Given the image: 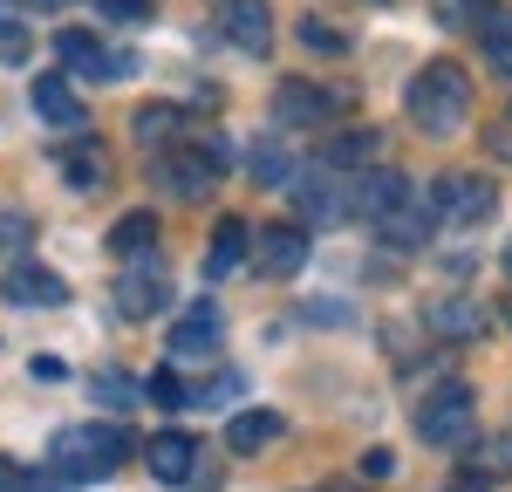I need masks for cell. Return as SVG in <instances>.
I'll return each mask as SVG.
<instances>
[{"mask_svg":"<svg viewBox=\"0 0 512 492\" xmlns=\"http://www.w3.org/2000/svg\"><path fill=\"white\" fill-rule=\"evenodd\" d=\"M62 178H69L76 192H89V199H96V192L110 185V158H103L96 144H76V151H62Z\"/></svg>","mask_w":512,"mask_h":492,"instance_id":"cell-21","label":"cell"},{"mask_svg":"<svg viewBox=\"0 0 512 492\" xmlns=\"http://www.w3.org/2000/svg\"><path fill=\"white\" fill-rule=\"evenodd\" d=\"M403 110H410V123L424 137H458L465 117H472V76L458 62H424L410 96H403Z\"/></svg>","mask_w":512,"mask_h":492,"instance_id":"cell-1","label":"cell"},{"mask_svg":"<svg viewBox=\"0 0 512 492\" xmlns=\"http://www.w3.org/2000/svg\"><path fill=\"white\" fill-rule=\"evenodd\" d=\"M376 158H383V130H342V137L321 144V164H335V171H349V178Z\"/></svg>","mask_w":512,"mask_h":492,"instance_id":"cell-19","label":"cell"},{"mask_svg":"<svg viewBox=\"0 0 512 492\" xmlns=\"http://www.w3.org/2000/svg\"><path fill=\"white\" fill-rule=\"evenodd\" d=\"M506 322H512V301H506Z\"/></svg>","mask_w":512,"mask_h":492,"instance_id":"cell-43","label":"cell"},{"mask_svg":"<svg viewBox=\"0 0 512 492\" xmlns=\"http://www.w3.org/2000/svg\"><path fill=\"white\" fill-rule=\"evenodd\" d=\"M62 62L76 69V76H89V82H123L130 69H137V55H123V48H103L96 35H62Z\"/></svg>","mask_w":512,"mask_h":492,"instance_id":"cell-9","label":"cell"},{"mask_svg":"<svg viewBox=\"0 0 512 492\" xmlns=\"http://www.w3.org/2000/svg\"><path fill=\"white\" fill-rule=\"evenodd\" d=\"M239 390H246V383H239V376H219V383H205V390H198L192 404H233Z\"/></svg>","mask_w":512,"mask_h":492,"instance_id":"cell-35","label":"cell"},{"mask_svg":"<svg viewBox=\"0 0 512 492\" xmlns=\"http://www.w3.org/2000/svg\"><path fill=\"white\" fill-rule=\"evenodd\" d=\"M506 281H512V246H506Z\"/></svg>","mask_w":512,"mask_h":492,"instance_id":"cell-41","label":"cell"},{"mask_svg":"<svg viewBox=\"0 0 512 492\" xmlns=\"http://www.w3.org/2000/svg\"><path fill=\"white\" fill-rule=\"evenodd\" d=\"M123 458H130V431H123V424H69V431H55V445H48V465H55L69 486L110 479Z\"/></svg>","mask_w":512,"mask_h":492,"instance_id":"cell-2","label":"cell"},{"mask_svg":"<svg viewBox=\"0 0 512 492\" xmlns=\"http://www.w3.org/2000/svg\"><path fill=\"white\" fill-rule=\"evenodd\" d=\"M226 158H233V151H226V144H219V137H205V151H158V178H164V192H178V199H205V192H212V178H219V171H226Z\"/></svg>","mask_w":512,"mask_h":492,"instance_id":"cell-6","label":"cell"},{"mask_svg":"<svg viewBox=\"0 0 512 492\" xmlns=\"http://www.w3.org/2000/svg\"><path fill=\"white\" fill-rule=\"evenodd\" d=\"M0 492H21V465L14 458H0Z\"/></svg>","mask_w":512,"mask_h":492,"instance_id":"cell-38","label":"cell"},{"mask_svg":"<svg viewBox=\"0 0 512 492\" xmlns=\"http://www.w3.org/2000/svg\"><path fill=\"white\" fill-rule=\"evenodd\" d=\"M424 328L444 335V342H478L485 335V308H478L472 294H437L431 308H424Z\"/></svg>","mask_w":512,"mask_h":492,"instance_id":"cell-15","label":"cell"},{"mask_svg":"<svg viewBox=\"0 0 512 492\" xmlns=\"http://www.w3.org/2000/svg\"><path fill=\"white\" fill-rule=\"evenodd\" d=\"M492 14V0H437V21L444 28H478Z\"/></svg>","mask_w":512,"mask_h":492,"instance_id":"cell-27","label":"cell"},{"mask_svg":"<svg viewBox=\"0 0 512 492\" xmlns=\"http://www.w3.org/2000/svg\"><path fill=\"white\" fill-rule=\"evenodd\" d=\"M151 246H158V212H123L110 226V253L117 260H144Z\"/></svg>","mask_w":512,"mask_h":492,"instance_id":"cell-20","label":"cell"},{"mask_svg":"<svg viewBox=\"0 0 512 492\" xmlns=\"http://www.w3.org/2000/svg\"><path fill=\"white\" fill-rule=\"evenodd\" d=\"M35 7H69V0H35Z\"/></svg>","mask_w":512,"mask_h":492,"instance_id":"cell-40","label":"cell"},{"mask_svg":"<svg viewBox=\"0 0 512 492\" xmlns=\"http://www.w3.org/2000/svg\"><path fill=\"white\" fill-rule=\"evenodd\" d=\"M458 492H478V486H472V479H465V486H458Z\"/></svg>","mask_w":512,"mask_h":492,"instance_id":"cell-42","label":"cell"},{"mask_svg":"<svg viewBox=\"0 0 512 492\" xmlns=\"http://www.w3.org/2000/svg\"><path fill=\"white\" fill-rule=\"evenodd\" d=\"M274 438H280L274 410H239L233 424H226V445H233V451H260V445H274Z\"/></svg>","mask_w":512,"mask_h":492,"instance_id":"cell-23","label":"cell"},{"mask_svg":"<svg viewBox=\"0 0 512 492\" xmlns=\"http://www.w3.org/2000/svg\"><path fill=\"white\" fill-rule=\"evenodd\" d=\"M164 294H171V274H164L158 253H144V260H130V274L117 281V308L130 322H144V315H158Z\"/></svg>","mask_w":512,"mask_h":492,"instance_id":"cell-7","label":"cell"},{"mask_svg":"<svg viewBox=\"0 0 512 492\" xmlns=\"http://www.w3.org/2000/svg\"><path fill=\"white\" fill-rule=\"evenodd\" d=\"M14 240H28V219H21V212H7V219H0V253H7Z\"/></svg>","mask_w":512,"mask_h":492,"instance_id":"cell-37","label":"cell"},{"mask_svg":"<svg viewBox=\"0 0 512 492\" xmlns=\"http://www.w3.org/2000/svg\"><path fill=\"white\" fill-rule=\"evenodd\" d=\"M89 7H96V14H103V21H123V28H144V21H151V14H158V7H151V0H89Z\"/></svg>","mask_w":512,"mask_h":492,"instance_id":"cell-26","label":"cell"},{"mask_svg":"<svg viewBox=\"0 0 512 492\" xmlns=\"http://www.w3.org/2000/svg\"><path fill=\"white\" fill-rule=\"evenodd\" d=\"M472 465H478V479H499V472H512V438H499V445H485V451L472 458ZM472 465H465V472H472Z\"/></svg>","mask_w":512,"mask_h":492,"instance_id":"cell-31","label":"cell"},{"mask_svg":"<svg viewBox=\"0 0 512 492\" xmlns=\"http://www.w3.org/2000/svg\"><path fill=\"white\" fill-rule=\"evenodd\" d=\"M294 205L308 226H342V219H355V178L315 158L308 171H294Z\"/></svg>","mask_w":512,"mask_h":492,"instance_id":"cell-4","label":"cell"},{"mask_svg":"<svg viewBox=\"0 0 512 492\" xmlns=\"http://www.w3.org/2000/svg\"><path fill=\"white\" fill-rule=\"evenodd\" d=\"M335 110H342V96H335V89H315V82H280V96H274V117L287 123V130H301V123L315 130V123H328Z\"/></svg>","mask_w":512,"mask_h":492,"instance_id":"cell-13","label":"cell"},{"mask_svg":"<svg viewBox=\"0 0 512 492\" xmlns=\"http://www.w3.org/2000/svg\"><path fill=\"white\" fill-rule=\"evenodd\" d=\"M410 199V178L403 171H390V164H369V171H355V219H390L396 205Z\"/></svg>","mask_w":512,"mask_h":492,"instance_id":"cell-11","label":"cell"},{"mask_svg":"<svg viewBox=\"0 0 512 492\" xmlns=\"http://www.w3.org/2000/svg\"><path fill=\"white\" fill-rule=\"evenodd\" d=\"M219 28H226V41H233L239 55H267L274 48V7L267 0H226Z\"/></svg>","mask_w":512,"mask_h":492,"instance_id":"cell-10","label":"cell"},{"mask_svg":"<svg viewBox=\"0 0 512 492\" xmlns=\"http://www.w3.org/2000/svg\"><path fill=\"white\" fill-rule=\"evenodd\" d=\"M355 472H362V479H390V472H396V451H383V445H376L369 458H362V465H355Z\"/></svg>","mask_w":512,"mask_h":492,"instance_id":"cell-36","label":"cell"},{"mask_svg":"<svg viewBox=\"0 0 512 492\" xmlns=\"http://www.w3.org/2000/svg\"><path fill=\"white\" fill-rule=\"evenodd\" d=\"M7 301L14 308H62L69 301V281L35 267V260H21V267H7Z\"/></svg>","mask_w":512,"mask_h":492,"instance_id":"cell-16","label":"cell"},{"mask_svg":"<svg viewBox=\"0 0 512 492\" xmlns=\"http://www.w3.org/2000/svg\"><path fill=\"white\" fill-rule=\"evenodd\" d=\"M431 212H437V219H451V226H485V219L499 212V192H492V178L444 171V178L431 185Z\"/></svg>","mask_w":512,"mask_h":492,"instance_id":"cell-5","label":"cell"},{"mask_svg":"<svg viewBox=\"0 0 512 492\" xmlns=\"http://www.w3.org/2000/svg\"><path fill=\"white\" fill-rule=\"evenodd\" d=\"M492 151H499V158H512V123H506V130H492Z\"/></svg>","mask_w":512,"mask_h":492,"instance_id":"cell-39","label":"cell"},{"mask_svg":"<svg viewBox=\"0 0 512 492\" xmlns=\"http://www.w3.org/2000/svg\"><path fill=\"white\" fill-rule=\"evenodd\" d=\"M21 492H76V486H69V479L48 465V472H21Z\"/></svg>","mask_w":512,"mask_h":492,"instance_id":"cell-34","label":"cell"},{"mask_svg":"<svg viewBox=\"0 0 512 492\" xmlns=\"http://www.w3.org/2000/svg\"><path fill=\"white\" fill-rule=\"evenodd\" d=\"M239 260H246V219H219L212 253H205V274H233Z\"/></svg>","mask_w":512,"mask_h":492,"instance_id":"cell-24","label":"cell"},{"mask_svg":"<svg viewBox=\"0 0 512 492\" xmlns=\"http://www.w3.org/2000/svg\"><path fill=\"white\" fill-rule=\"evenodd\" d=\"M89 397H96V404H130V383L103 369V376H89Z\"/></svg>","mask_w":512,"mask_h":492,"instance_id":"cell-33","label":"cell"},{"mask_svg":"<svg viewBox=\"0 0 512 492\" xmlns=\"http://www.w3.org/2000/svg\"><path fill=\"white\" fill-rule=\"evenodd\" d=\"M472 431H478L472 383H444V390H431V397L417 404V438H424V445H437V451L472 445Z\"/></svg>","mask_w":512,"mask_h":492,"instance_id":"cell-3","label":"cell"},{"mask_svg":"<svg viewBox=\"0 0 512 492\" xmlns=\"http://www.w3.org/2000/svg\"><path fill=\"white\" fill-rule=\"evenodd\" d=\"M28 48H35V35H28L14 14H0V62L14 69V62H28Z\"/></svg>","mask_w":512,"mask_h":492,"instance_id":"cell-28","label":"cell"},{"mask_svg":"<svg viewBox=\"0 0 512 492\" xmlns=\"http://www.w3.org/2000/svg\"><path fill=\"white\" fill-rule=\"evenodd\" d=\"M253 267H260L267 281L301 274V267H308V233H301V226H260V233H253Z\"/></svg>","mask_w":512,"mask_h":492,"instance_id":"cell-8","label":"cell"},{"mask_svg":"<svg viewBox=\"0 0 512 492\" xmlns=\"http://www.w3.org/2000/svg\"><path fill=\"white\" fill-rule=\"evenodd\" d=\"M219 335H226L219 308H192L185 322L171 328V356L178 363H205V356H219Z\"/></svg>","mask_w":512,"mask_h":492,"instance_id":"cell-17","label":"cell"},{"mask_svg":"<svg viewBox=\"0 0 512 492\" xmlns=\"http://www.w3.org/2000/svg\"><path fill=\"white\" fill-rule=\"evenodd\" d=\"M301 48H315V55H342V48H349V41L335 35V28H328V21H308V14H301Z\"/></svg>","mask_w":512,"mask_h":492,"instance_id":"cell-30","label":"cell"},{"mask_svg":"<svg viewBox=\"0 0 512 492\" xmlns=\"http://www.w3.org/2000/svg\"><path fill=\"white\" fill-rule=\"evenodd\" d=\"M198 458H205V451H198L192 431H158V438L144 445V465H151V479H164V486H185L198 472Z\"/></svg>","mask_w":512,"mask_h":492,"instance_id":"cell-12","label":"cell"},{"mask_svg":"<svg viewBox=\"0 0 512 492\" xmlns=\"http://www.w3.org/2000/svg\"><path fill=\"white\" fill-rule=\"evenodd\" d=\"M478 48H485V62H492L499 76H512V14L492 7V14L478 21Z\"/></svg>","mask_w":512,"mask_h":492,"instance_id":"cell-25","label":"cell"},{"mask_svg":"<svg viewBox=\"0 0 512 492\" xmlns=\"http://www.w3.org/2000/svg\"><path fill=\"white\" fill-rule=\"evenodd\" d=\"M130 130H137V144L171 151V144H178V130H185V117H178V110H164V103H144V110L130 117Z\"/></svg>","mask_w":512,"mask_h":492,"instance_id":"cell-22","label":"cell"},{"mask_svg":"<svg viewBox=\"0 0 512 492\" xmlns=\"http://www.w3.org/2000/svg\"><path fill=\"white\" fill-rule=\"evenodd\" d=\"M35 117L55 123V130H76L89 110H82V96L69 89V76H35Z\"/></svg>","mask_w":512,"mask_h":492,"instance_id":"cell-18","label":"cell"},{"mask_svg":"<svg viewBox=\"0 0 512 492\" xmlns=\"http://www.w3.org/2000/svg\"><path fill=\"white\" fill-rule=\"evenodd\" d=\"M144 397H151V404H164V410H185V404H192V397H185V383H178L171 369H158V376L144 383Z\"/></svg>","mask_w":512,"mask_h":492,"instance_id":"cell-29","label":"cell"},{"mask_svg":"<svg viewBox=\"0 0 512 492\" xmlns=\"http://www.w3.org/2000/svg\"><path fill=\"white\" fill-rule=\"evenodd\" d=\"M253 178H260V185H287V158H280V144L253 151Z\"/></svg>","mask_w":512,"mask_h":492,"instance_id":"cell-32","label":"cell"},{"mask_svg":"<svg viewBox=\"0 0 512 492\" xmlns=\"http://www.w3.org/2000/svg\"><path fill=\"white\" fill-rule=\"evenodd\" d=\"M376 233H383V246H396V253H417V246H431V233H437V212H431V199H410L396 205L390 219H376Z\"/></svg>","mask_w":512,"mask_h":492,"instance_id":"cell-14","label":"cell"}]
</instances>
